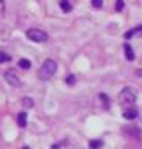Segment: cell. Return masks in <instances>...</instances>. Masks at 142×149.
<instances>
[{"label": "cell", "instance_id": "cell-18", "mask_svg": "<svg viewBox=\"0 0 142 149\" xmlns=\"http://www.w3.org/2000/svg\"><path fill=\"white\" fill-rule=\"evenodd\" d=\"M136 76L142 78V68H138V70H136Z\"/></svg>", "mask_w": 142, "mask_h": 149}, {"label": "cell", "instance_id": "cell-6", "mask_svg": "<svg viewBox=\"0 0 142 149\" xmlns=\"http://www.w3.org/2000/svg\"><path fill=\"white\" fill-rule=\"evenodd\" d=\"M17 124L19 127H27V112H19L17 115Z\"/></svg>", "mask_w": 142, "mask_h": 149}, {"label": "cell", "instance_id": "cell-19", "mask_svg": "<svg viewBox=\"0 0 142 149\" xmlns=\"http://www.w3.org/2000/svg\"><path fill=\"white\" fill-rule=\"evenodd\" d=\"M22 149H30V148H28V146H23V148H22Z\"/></svg>", "mask_w": 142, "mask_h": 149}, {"label": "cell", "instance_id": "cell-4", "mask_svg": "<svg viewBox=\"0 0 142 149\" xmlns=\"http://www.w3.org/2000/svg\"><path fill=\"white\" fill-rule=\"evenodd\" d=\"M27 37L33 42H45L49 39V34L42 30H37V28H31L27 31Z\"/></svg>", "mask_w": 142, "mask_h": 149}, {"label": "cell", "instance_id": "cell-3", "mask_svg": "<svg viewBox=\"0 0 142 149\" xmlns=\"http://www.w3.org/2000/svg\"><path fill=\"white\" fill-rule=\"evenodd\" d=\"M3 78H5V81H6L11 87H20L22 86L20 78H19V74L16 73V70H14V68L6 70V72L3 73Z\"/></svg>", "mask_w": 142, "mask_h": 149}, {"label": "cell", "instance_id": "cell-10", "mask_svg": "<svg viewBox=\"0 0 142 149\" xmlns=\"http://www.w3.org/2000/svg\"><path fill=\"white\" fill-rule=\"evenodd\" d=\"M22 104H23V107H25V109H31V107L35 106V101H33L30 96H23V98H22Z\"/></svg>", "mask_w": 142, "mask_h": 149}, {"label": "cell", "instance_id": "cell-9", "mask_svg": "<svg viewBox=\"0 0 142 149\" xmlns=\"http://www.w3.org/2000/svg\"><path fill=\"white\" fill-rule=\"evenodd\" d=\"M59 8L63 9L64 13H70V11H72V5H70L69 0H61V2H59Z\"/></svg>", "mask_w": 142, "mask_h": 149}, {"label": "cell", "instance_id": "cell-11", "mask_svg": "<svg viewBox=\"0 0 142 149\" xmlns=\"http://www.w3.org/2000/svg\"><path fill=\"white\" fill-rule=\"evenodd\" d=\"M19 67L20 68H23V70H28L31 67V62L28 59H25V58H22V59H19Z\"/></svg>", "mask_w": 142, "mask_h": 149}, {"label": "cell", "instance_id": "cell-17", "mask_svg": "<svg viewBox=\"0 0 142 149\" xmlns=\"http://www.w3.org/2000/svg\"><path fill=\"white\" fill-rule=\"evenodd\" d=\"M102 5H103V0H92L94 8H102Z\"/></svg>", "mask_w": 142, "mask_h": 149}, {"label": "cell", "instance_id": "cell-7", "mask_svg": "<svg viewBox=\"0 0 142 149\" xmlns=\"http://www.w3.org/2000/svg\"><path fill=\"white\" fill-rule=\"evenodd\" d=\"M124 51H125V58L126 59H128V61H134V51H133V48H131V45L125 44L124 45Z\"/></svg>", "mask_w": 142, "mask_h": 149}, {"label": "cell", "instance_id": "cell-8", "mask_svg": "<svg viewBox=\"0 0 142 149\" xmlns=\"http://www.w3.org/2000/svg\"><path fill=\"white\" fill-rule=\"evenodd\" d=\"M142 33V25H139V26H136V28H133V30H130V31H126L125 33V39H131L134 34H141Z\"/></svg>", "mask_w": 142, "mask_h": 149}, {"label": "cell", "instance_id": "cell-12", "mask_svg": "<svg viewBox=\"0 0 142 149\" xmlns=\"http://www.w3.org/2000/svg\"><path fill=\"white\" fill-rule=\"evenodd\" d=\"M102 146H103L102 140H91V141H89V148L91 149H100Z\"/></svg>", "mask_w": 142, "mask_h": 149}, {"label": "cell", "instance_id": "cell-16", "mask_svg": "<svg viewBox=\"0 0 142 149\" xmlns=\"http://www.w3.org/2000/svg\"><path fill=\"white\" fill-rule=\"evenodd\" d=\"M122 9H124V0H117V3H116V11L120 13Z\"/></svg>", "mask_w": 142, "mask_h": 149}, {"label": "cell", "instance_id": "cell-20", "mask_svg": "<svg viewBox=\"0 0 142 149\" xmlns=\"http://www.w3.org/2000/svg\"><path fill=\"white\" fill-rule=\"evenodd\" d=\"M2 2H3V0H0V3H2Z\"/></svg>", "mask_w": 142, "mask_h": 149}, {"label": "cell", "instance_id": "cell-13", "mask_svg": "<svg viewBox=\"0 0 142 149\" xmlns=\"http://www.w3.org/2000/svg\"><path fill=\"white\" fill-rule=\"evenodd\" d=\"M100 100L103 102V106H105V109H110V98H108V95H105V93H100Z\"/></svg>", "mask_w": 142, "mask_h": 149}, {"label": "cell", "instance_id": "cell-2", "mask_svg": "<svg viewBox=\"0 0 142 149\" xmlns=\"http://www.w3.org/2000/svg\"><path fill=\"white\" fill-rule=\"evenodd\" d=\"M134 102H136V92L131 87L122 88V92L119 93V104L125 109H128V107H133Z\"/></svg>", "mask_w": 142, "mask_h": 149}, {"label": "cell", "instance_id": "cell-5", "mask_svg": "<svg viewBox=\"0 0 142 149\" xmlns=\"http://www.w3.org/2000/svg\"><path fill=\"white\" fill-rule=\"evenodd\" d=\"M124 118L125 120H134V118H138V109H134V107H128V109H125Z\"/></svg>", "mask_w": 142, "mask_h": 149}, {"label": "cell", "instance_id": "cell-14", "mask_svg": "<svg viewBox=\"0 0 142 149\" xmlns=\"http://www.w3.org/2000/svg\"><path fill=\"white\" fill-rule=\"evenodd\" d=\"M75 81H77V79H75V74H72V73H70L67 78H66V84H67V86H73Z\"/></svg>", "mask_w": 142, "mask_h": 149}, {"label": "cell", "instance_id": "cell-1", "mask_svg": "<svg viewBox=\"0 0 142 149\" xmlns=\"http://www.w3.org/2000/svg\"><path fill=\"white\" fill-rule=\"evenodd\" d=\"M56 68H58V64H56L55 59H52V58L45 59L44 64L41 65L39 72H37V78L42 79V81H49V79L56 73Z\"/></svg>", "mask_w": 142, "mask_h": 149}, {"label": "cell", "instance_id": "cell-15", "mask_svg": "<svg viewBox=\"0 0 142 149\" xmlns=\"http://www.w3.org/2000/svg\"><path fill=\"white\" fill-rule=\"evenodd\" d=\"M11 59V56L6 54V53H3V51H0V64H3V62H6V61Z\"/></svg>", "mask_w": 142, "mask_h": 149}]
</instances>
